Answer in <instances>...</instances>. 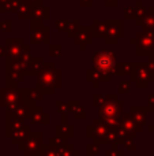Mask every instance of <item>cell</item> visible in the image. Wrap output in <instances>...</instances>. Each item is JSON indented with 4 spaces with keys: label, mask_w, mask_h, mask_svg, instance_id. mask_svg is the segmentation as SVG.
<instances>
[{
    "label": "cell",
    "mask_w": 154,
    "mask_h": 156,
    "mask_svg": "<svg viewBox=\"0 0 154 156\" xmlns=\"http://www.w3.org/2000/svg\"><path fill=\"white\" fill-rule=\"evenodd\" d=\"M95 63H97L98 67L105 69L108 65H112V63H113V59H112L109 55H105V54H104V55H100V58H98V60H97Z\"/></svg>",
    "instance_id": "6da1fadb"
}]
</instances>
